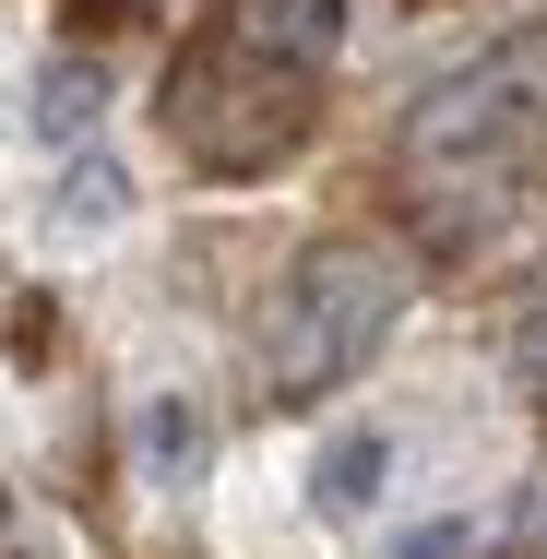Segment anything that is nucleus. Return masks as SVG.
Instances as JSON below:
<instances>
[{
	"label": "nucleus",
	"instance_id": "6e6552de",
	"mask_svg": "<svg viewBox=\"0 0 547 559\" xmlns=\"http://www.w3.org/2000/svg\"><path fill=\"white\" fill-rule=\"evenodd\" d=\"M476 548H488L476 512H440V524H417V536H393V559H476Z\"/></svg>",
	"mask_w": 547,
	"mask_h": 559
},
{
	"label": "nucleus",
	"instance_id": "0eeeda50",
	"mask_svg": "<svg viewBox=\"0 0 547 559\" xmlns=\"http://www.w3.org/2000/svg\"><path fill=\"white\" fill-rule=\"evenodd\" d=\"M131 215V167H119L108 143H84L72 167H60V191H48V226L60 238H96V226H119Z\"/></svg>",
	"mask_w": 547,
	"mask_h": 559
},
{
	"label": "nucleus",
	"instance_id": "f257e3e1",
	"mask_svg": "<svg viewBox=\"0 0 547 559\" xmlns=\"http://www.w3.org/2000/svg\"><path fill=\"white\" fill-rule=\"evenodd\" d=\"M393 322H405V262L393 250H369V238L310 250L286 274L274 322H262V369H274V393H333L345 369H369L393 345Z\"/></svg>",
	"mask_w": 547,
	"mask_h": 559
},
{
	"label": "nucleus",
	"instance_id": "423d86ee",
	"mask_svg": "<svg viewBox=\"0 0 547 559\" xmlns=\"http://www.w3.org/2000/svg\"><path fill=\"white\" fill-rule=\"evenodd\" d=\"M131 452H143V476H155V488H191V476H203V452H215V429H203V405H191V393H143V405H131Z\"/></svg>",
	"mask_w": 547,
	"mask_h": 559
},
{
	"label": "nucleus",
	"instance_id": "7ed1b4c3",
	"mask_svg": "<svg viewBox=\"0 0 547 559\" xmlns=\"http://www.w3.org/2000/svg\"><path fill=\"white\" fill-rule=\"evenodd\" d=\"M393 464H405V441H393L381 417H345V429L310 452V512H322V524H369V512L393 500Z\"/></svg>",
	"mask_w": 547,
	"mask_h": 559
},
{
	"label": "nucleus",
	"instance_id": "f03ea898",
	"mask_svg": "<svg viewBox=\"0 0 547 559\" xmlns=\"http://www.w3.org/2000/svg\"><path fill=\"white\" fill-rule=\"evenodd\" d=\"M524 143H547V24L476 48L464 72H440L429 96L405 108V167H429V179L500 167V155H524Z\"/></svg>",
	"mask_w": 547,
	"mask_h": 559
},
{
	"label": "nucleus",
	"instance_id": "1a4fd4ad",
	"mask_svg": "<svg viewBox=\"0 0 547 559\" xmlns=\"http://www.w3.org/2000/svg\"><path fill=\"white\" fill-rule=\"evenodd\" d=\"M512 369H524V381L547 393V286L524 298V322H512Z\"/></svg>",
	"mask_w": 547,
	"mask_h": 559
},
{
	"label": "nucleus",
	"instance_id": "20e7f679",
	"mask_svg": "<svg viewBox=\"0 0 547 559\" xmlns=\"http://www.w3.org/2000/svg\"><path fill=\"white\" fill-rule=\"evenodd\" d=\"M357 0H238V60H274V72H322L345 48Z\"/></svg>",
	"mask_w": 547,
	"mask_h": 559
},
{
	"label": "nucleus",
	"instance_id": "39448f33",
	"mask_svg": "<svg viewBox=\"0 0 547 559\" xmlns=\"http://www.w3.org/2000/svg\"><path fill=\"white\" fill-rule=\"evenodd\" d=\"M108 60H84V48H60V60H48V72H36V96H24V119H36V143H48V155H84V143H96V131H108Z\"/></svg>",
	"mask_w": 547,
	"mask_h": 559
}]
</instances>
